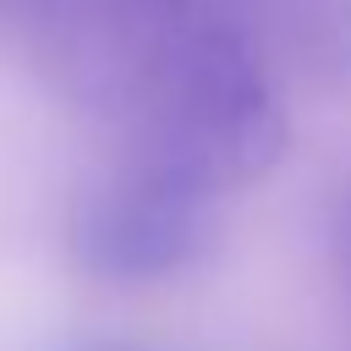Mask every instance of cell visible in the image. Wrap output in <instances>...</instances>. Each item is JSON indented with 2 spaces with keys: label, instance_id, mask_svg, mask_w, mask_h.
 I'll return each mask as SVG.
<instances>
[{
  "label": "cell",
  "instance_id": "obj_1",
  "mask_svg": "<svg viewBox=\"0 0 351 351\" xmlns=\"http://www.w3.org/2000/svg\"><path fill=\"white\" fill-rule=\"evenodd\" d=\"M137 143L203 192H230L285 154V110L258 44L219 11H192L132 104Z\"/></svg>",
  "mask_w": 351,
  "mask_h": 351
},
{
  "label": "cell",
  "instance_id": "obj_4",
  "mask_svg": "<svg viewBox=\"0 0 351 351\" xmlns=\"http://www.w3.org/2000/svg\"><path fill=\"white\" fill-rule=\"evenodd\" d=\"M335 263L346 274V291H351V181L340 192V208H335Z\"/></svg>",
  "mask_w": 351,
  "mask_h": 351
},
{
  "label": "cell",
  "instance_id": "obj_3",
  "mask_svg": "<svg viewBox=\"0 0 351 351\" xmlns=\"http://www.w3.org/2000/svg\"><path fill=\"white\" fill-rule=\"evenodd\" d=\"M186 16V0H49V44L77 93L132 110Z\"/></svg>",
  "mask_w": 351,
  "mask_h": 351
},
{
  "label": "cell",
  "instance_id": "obj_2",
  "mask_svg": "<svg viewBox=\"0 0 351 351\" xmlns=\"http://www.w3.org/2000/svg\"><path fill=\"white\" fill-rule=\"evenodd\" d=\"M66 241L77 269L115 285L181 274L214 241V192L132 148L77 186Z\"/></svg>",
  "mask_w": 351,
  "mask_h": 351
}]
</instances>
